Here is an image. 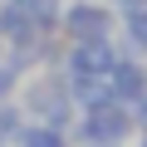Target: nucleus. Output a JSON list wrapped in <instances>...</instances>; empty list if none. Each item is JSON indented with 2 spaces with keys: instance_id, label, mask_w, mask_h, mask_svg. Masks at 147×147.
I'll return each mask as SVG.
<instances>
[{
  "instance_id": "4468645a",
  "label": "nucleus",
  "mask_w": 147,
  "mask_h": 147,
  "mask_svg": "<svg viewBox=\"0 0 147 147\" xmlns=\"http://www.w3.org/2000/svg\"><path fill=\"white\" fill-rule=\"evenodd\" d=\"M0 54H5V44H0Z\"/></svg>"
},
{
  "instance_id": "39448f33",
  "label": "nucleus",
  "mask_w": 147,
  "mask_h": 147,
  "mask_svg": "<svg viewBox=\"0 0 147 147\" xmlns=\"http://www.w3.org/2000/svg\"><path fill=\"white\" fill-rule=\"evenodd\" d=\"M108 93H113V103H137V98L147 93V64L118 54V64H113V74H108Z\"/></svg>"
},
{
  "instance_id": "1a4fd4ad",
  "label": "nucleus",
  "mask_w": 147,
  "mask_h": 147,
  "mask_svg": "<svg viewBox=\"0 0 147 147\" xmlns=\"http://www.w3.org/2000/svg\"><path fill=\"white\" fill-rule=\"evenodd\" d=\"M15 79H20V74H15L10 64H0V103H5V98L15 93Z\"/></svg>"
},
{
  "instance_id": "6e6552de",
  "label": "nucleus",
  "mask_w": 147,
  "mask_h": 147,
  "mask_svg": "<svg viewBox=\"0 0 147 147\" xmlns=\"http://www.w3.org/2000/svg\"><path fill=\"white\" fill-rule=\"evenodd\" d=\"M20 147H64V132L59 127H25Z\"/></svg>"
},
{
  "instance_id": "9d476101",
  "label": "nucleus",
  "mask_w": 147,
  "mask_h": 147,
  "mask_svg": "<svg viewBox=\"0 0 147 147\" xmlns=\"http://www.w3.org/2000/svg\"><path fill=\"white\" fill-rule=\"evenodd\" d=\"M132 123H142V127H147V93L137 98V108H132Z\"/></svg>"
},
{
  "instance_id": "0eeeda50",
  "label": "nucleus",
  "mask_w": 147,
  "mask_h": 147,
  "mask_svg": "<svg viewBox=\"0 0 147 147\" xmlns=\"http://www.w3.org/2000/svg\"><path fill=\"white\" fill-rule=\"evenodd\" d=\"M123 34L132 39V54H147V5L123 10Z\"/></svg>"
},
{
  "instance_id": "423d86ee",
  "label": "nucleus",
  "mask_w": 147,
  "mask_h": 147,
  "mask_svg": "<svg viewBox=\"0 0 147 147\" xmlns=\"http://www.w3.org/2000/svg\"><path fill=\"white\" fill-rule=\"evenodd\" d=\"M15 5H20L39 30H54V25H59V15H64V0H15Z\"/></svg>"
},
{
  "instance_id": "ddd939ff",
  "label": "nucleus",
  "mask_w": 147,
  "mask_h": 147,
  "mask_svg": "<svg viewBox=\"0 0 147 147\" xmlns=\"http://www.w3.org/2000/svg\"><path fill=\"white\" fill-rule=\"evenodd\" d=\"M137 147H147V127H142V142H137Z\"/></svg>"
},
{
  "instance_id": "f03ea898",
  "label": "nucleus",
  "mask_w": 147,
  "mask_h": 147,
  "mask_svg": "<svg viewBox=\"0 0 147 147\" xmlns=\"http://www.w3.org/2000/svg\"><path fill=\"white\" fill-rule=\"evenodd\" d=\"M25 108H30L34 118H44V127H64L69 113H74L69 79H30V84H25Z\"/></svg>"
},
{
  "instance_id": "f257e3e1",
  "label": "nucleus",
  "mask_w": 147,
  "mask_h": 147,
  "mask_svg": "<svg viewBox=\"0 0 147 147\" xmlns=\"http://www.w3.org/2000/svg\"><path fill=\"white\" fill-rule=\"evenodd\" d=\"M59 30L74 44H88V39H113L118 20H113V5H103V0H69L59 15Z\"/></svg>"
},
{
  "instance_id": "9b49d317",
  "label": "nucleus",
  "mask_w": 147,
  "mask_h": 147,
  "mask_svg": "<svg viewBox=\"0 0 147 147\" xmlns=\"http://www.w3.org/2000/svg\"><path fill=\"white\" fill-rule=\"evenodd\" d=\"M108 5H118V10H137V5H147V0H108Z\"/></svg>"
},
{
  "instance_id": "2eb2a0df",
  "label": "nucleus",
  "mask_w": 147,
  "mask_h": 147,
  "mask_svg": "<svg viewBox=\"0 0 147 147\" xmlns=\"http://www.w3.org/2000/svg\"><path fill=\"white\" fill-rule=\"evenodd\" d=\"M103 5H108V0H103Z\"/></svg>"
},
{
  "instance_id": "f8f14e48",
  "label": "nucleus",
  "mask_w": 147,
  "mask_h": 147,
  "mask_svg": "<svg viewBox=\"0 0 147 147\" xmlns=\"http://www.w3.org/2000/svg\"><path fill=\"white\" fill-rule=\"evenodd\" d=\"M88 147H118V142H88Z\"/></svg>"
},
{
  "instance_id": "7ed1b4c3",
  "label": "nucleus",
  "mask_w": 147,
  "mask_h": 147,
  "mask_svg": "<svg viewBox=\"0 0 147 147\" xmlns=\"http://www.w3.org/2000/svg\"><path fill=\"white\" fill-rule=\"evenodd\" d=\"M88 142H123L127 132H132V113H127V103H98V108H84V127H79Z\"/></svg>"
},
{
  "instance_id": "20e7f679",
  "label": "nucleus",
  "mask_w": 147,
  "mask_h": 147,
  "mask_svg": "<svg viewBox=\"0 0 147 147\" xmlns=\"http://www.w3.org/2000/svg\"><path fill=\"white\" fill-rule=\"evenodd\" d=\"M113 64H118L113 39H88V44H74V49H69L64 79H108Z\"/></svg>"
}]
</instances>
